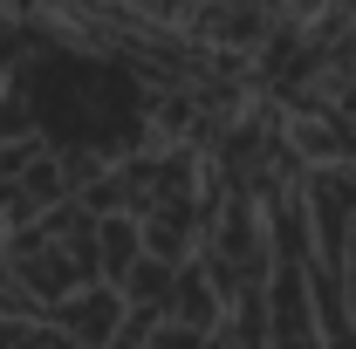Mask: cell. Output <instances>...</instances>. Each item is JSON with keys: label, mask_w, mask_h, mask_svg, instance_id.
Masks as SVG:
<instances>
[{"label": "cell", "mask_w": 356, "mask_h": 349, "mask_svg": "<svg viewBox=\"0 0 356 349\" xmlns=\"http://www.w3.org/2000/svg\"><path fill=\"white\" fill-rule=\"evenodd\" d=\"M124 288H69L62 302H48V322H62L69 329V343H83V349H96V343H110L117 336V315H124Z\"/></svg>", "instance_id": "obj_1"}]
</instances>
